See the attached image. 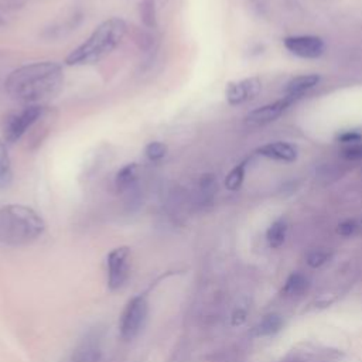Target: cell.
<instances>
[{
  "label": "cell",
  "instance_id": "1",
  "mask_svg": "<svg viewBox=\"0 0 362 362\" xmlns=\"http://www.w3.org/2000/svg\"><path fill=\"white\" fill-rule=\"evenodd\" d=\"M64 83L62 66L55 61H38L11 71L4 81L8 96L24 105H38L55 96Z\"/></svg>",
  "mask_w": 362,
  "mask_h": 362
},
{
  "label": "cell",
  "instance_id": "2",
  "mask_svg": "<svg viewBox=\"0 0 362 362\" xmlns=\"http://www.w3.org/2000/svg\"><path fill=\"white\" fill-rule=\"evenodd\" d=\"M127 24L120 17H110L98 24L89 37L75 47L66 57L68 66H83L99 62L123 41Z\"/></svg>",
  "mask_w": 362,
  "mask_h": 362
},
{
  "label": "cell",
  "instance_id": "3",
  "mask_svg": "<svg viewBox=\"0 0 362 362\" xmlns=\"http://www.w3.org/2000/svg\"><path fill=\"white\" fill-rule=\"evenodd\" d=\"M45 230L42 216L21 204L0 208V242L7 246H25L35 242Z\"/></svg>",
  "mask_w": 362,
  "mask_h": 362
},
{
  "label": "cell",
  "instance_id": "4",
  "mask_svg": "<svg viewBox=\"0 0 362 362\" xmlns=\"http://www.w3.org/2000/svg\"><path fill=\"white\" fill-rule=\"evenodd\" d=\"M41 105H27L21 109L7 112L1 119V133L7 144L17 143L25 132L33 127L44 115Z\"/></svg>",
  "mask_w": 362,
  "mask_h": 362
},
{
  "label": "cell",
  "instance_id": "5",
  "mask_svg": "<svg viewBox=\"0 0 362 362\" xmlns=\"http://www.w3.org/2000/svg\"><path fill=\"white\" fill-rule=\"evenodd\" d=\"M147 311L148 304L146 297L134 296L127 301L119 321V332L124 341H132L139 335L146 322Z\"/></svg>",
  "mask_w": 362,
  "mask_h": 362
},
{
  "label": "cell",
  "instance_id": "6",
  "mask_svg": "<svg viewBox=\"0 0 362 362\" xmlns=\"http://www.w3.org/2000/svg\"><path fill=\"white\" fill-rule=\"evenodd\" d=\"M129 257L130 249L119 246L109 252L106 257L107 266V286L110 290L120 288L129 277Z\"/></svg>",
  "mask_w": 362,
  "mask_h": 362
},
{
  "label": "cell",
  "instance_id": "7",
  "mask_svg": "<svg viewBox=\"0 0 362 362\" xmlns=\"http://www.w3.org/2000/svg\"><path fill=\"white\" fill-rule=\"evenodd\" d=\"M284 48L304 59H317L320 58L325 51V44L320 37L315 35H291L286 37L283 40Z\"/></svg>",
  "mask_w": 362,
  "mask_h": 362
},
{
  "label": "cell",
  "instance_id": "8",
  "mask_svg": "<svg viewBox=\"0 0 362 362\" xmlns=\"http://www.w3.org/2000/svg\"><path fill=\"white\" fill-rule=\"evenodd\" d=\"M262 90V81L257 76L229 82L225 88V98L230 106L242 105L256 98Z\"/></svg>",
  "mask_w": 362,
  "mask_h": 362
},
{
  "label": "cell",
  "instance_id": "9",
  "mask_svg": "<svg viewBox=\"0 0 362 362\" xmlns=\"http://www.w3.org/2000/svg\"><path fill=\"white\" fill-rule=\"evenodd\" d=\"M293 100H294L293 98L284 96L283 99L263 105V106L249 112L245 117V123L250 127H259V126H264L270 122H274L293 103Z\"/></svg>",
  "mask_w": 362,
  "mask_h": 362
},
{
  "label": "cell",
  "instance_id": "10",
  "mask_svg": "<svg viewBox=\"0 0 362 362\" xmlns=\"http://www.w3.org/2000/svg\"><path fill=\"white\" fill-rule=\"evenodd\" d=\"M257 153L267 158H273L283 163H293L297 160L298 156L297 147L287 141H273L263 144L257 148Z\"/></svg>",
  "mask_w": 362,
  "mask_h": 362
},
{
  "label": "cell",
  "instance_id": "11",
  "mask_svg": "<svg viewBox=\"0 0 362 362\" xmlns=\"http://www.w3.org/2000/svg\"><path fill=\"white\" fill-rule=\"evenodd\" d=\"M102 354L98 335L85 337L72 352V362H98Z\"/></svg>",
  "mask_w": 362,
  "mask_h": 362
},
{
  "label": "cell",
  "instance_id": "12",
  "mask_svg": "<svg viewBox=\"0 0 362 362\" xmlns=\"http://www.w3.org/2000/svg\"><path fill=\"white\" fill-rule=\"evenodd\" d=\"M139 165L136 163H126L115 174V187L119 192H129L137 187Z\"/></svg>",
  "mask_w": 362,
  "mask_h": 362
},
{
  "label": "cell",
  "instance_id": "13",
  "mask_svg": "<svg viewBox=\"0 0 362 362\" xmlns=\"http://www.w3.org/2000/svg\"><path fill=\"white\" fill-rule=\"evenodd\" d=\"M320 81H321V76L318 74L298 75V76L293 78L287 83V86H286V96L296 99V98L304 95L305 92H308L310 89H313L314 86H317Z\"/></svg>",
  "mask_w": 362,
  "mask_h": 362
},
{
  "label": "cell",
  "instance_id": "14",
  "mask_svg": "<svg viewBox=\"0 0 362 362\" xmlns=\"http://www.w3.org/2000/svg\"><path fill=\"white\" fill-rule=\"evenodd\" d=\"M216 178L214 174H202L198 180V199L199 202H208L216 192Z\"/></svg>",
  "mask_w": 362,
  "mask_h": 362
},
{
  "label": "cell",
  "instance_id": "15",
  "mask_svg": "<svg viewBox=\"0 0 362 362\" xmlns=\"http://www.w3.org/2000/svg\"><path fill=\"white\" fill-rule=\"evenodd\" d=\"M13 181L11 160L3 141H0V188H7Z\"/></svg>",
  "mask_w": 362,
  "mask_h": 362
},
{
  "label": "cell",
  "instance_id": "16",
  "mask_svg": "<svg viewBox=\"0 0 362 362\" xmlns=\"http://www.w3.org/2000/svg\"><path fill=\"white\" fill-rule=\"evenodd\" d=\"M286 233H287L286 222L283 219H277L269 226L266 232V239L272 247H279L283 245L286 239Z\"/></svg>",
  "mask_w": 362,
  "mask_h": 362
},
{
  "label": "cell",
  "instance_id": "17",
  "mask_svg": "<svg viewBox=\"0 0 362 362\" xmlns=\"http://www.w3.org/2000/svg\"><path fill=\"white\" fill-rule=\"evenodd\" d=\"M245 173H246V160L235 165L225 177V187L229 191H236L240 188L243 180H245Z\"/></svg>",
  "mask_w": 362,
  "mask_h": 362
},
{
  "label": "cell",
  "instance_id": "18",
  "mask_svg": "<svg viewBox=\"0 0 362 362\" xmlns=\"http://www.w3.org/2000/svg\"><path fill=\"white\" fill-rule=\"evenodd\" d=\"M281 325H283V320L279 314H269L256 327V334L272 335V334H276L281 328Z\"/></svg>",
  "mask_w": 362,
  "mask_h": 362
},
{
  "label": "cell",
  "instance_id": "19",
  "mask_svg": "<svg viewBox=\"0 0 362 362\" xmlns=\"http://www.w3.org/2000/svg\"><path fill=\"white\" fill-rule=\"evenodd\" d=\"M139 13H140V18H141L143 24L147 28H156L157 27V14H156V7H154L153 0L141 1L140 7H139Z\"/></svg>",
  "mask_w": 362,
  "mask_h": 362
},
{
  "label": "cell",
  "instance_id": "20",
  "mask_svg": "<svg viewBox=\"0 0 362 362\" xmlns=\"http://www.w3.org/2000/svg\"><path fill=\"white\" fill-rule=\"evenodd\" d=\"M167 153H168V147L163 141L154 140L147 143L144 147V156L150 161H161L167 156Z\"/></svg>",
  "mask_w": 362,
  "mask_h": 362
},
{
  "label": "cell",
  "instance_id": "21",
  "mask_svg": "<svg viewBox=\"0 0 362 362\" xmlns=\"http://www.w3.org/2000/svg\"><path fill=\"white\" fill-rule=\"evenodd\" d=\"M307 280L301 273H293L287 280L283 287V293L286 294H297L305 288Z\"/></svg>",
  "mask_w": 362,
  "mask_h": 362
},
{
  "label": "cell",
  "instance_id": "22",
  "mask_svg": "<svg viewBox=\"0 0 362 362\" xmlns=\"http://www.w3.org/2000/svg\"><path fill=\"white\" fill-rule=\"evenodd\" d=\"M331 252L327 250H314L307 256V264L313 269L321 267L324 263H327L331 259Z\"/></svg>",
  "mask_w": 362,
  "mask_h": 362
},
{
  "label": "cell",
  "instance_id": "23",
  "mask_svg": "<svg viewBox=\"0 0 362 362\" xmlns=\"http://www.w3.org/2000/svg\"><path fill=\"white\" fill-rule=\"evenodd\" d=\"M342 156L346 160H362V143H355V144H348L344 150H342Z\"/></svg>",
  "mask_w": 362,
  "mask_h": 362
},
{
  "label": "cell",
  "instance_id": "24",
  "mask_svg": "<svg viewBox=\"0 0 362 362\" xmlns=\"http://www.w3.org/2000/svg\"><path fill=\"white\" fill-rule=\"evenodd\" d=\"M338 140H341L345 144H355V143L362 141V136L355 132H346V133H342L341 136H338Z\"/></svg>",
  "mask_w": 362,
  "mask_h": 362
},
{
  "label": "cell",
  "instance_id": "25",
  "mask_svg": "<svg viewBox=\"0 0 362 362\" xmlns=\"http://www.w3.org/2000/svg\"><path fill=\"white\" fill-rule=\"evenodd\" d=\"M355 229H356V225H355L354 221H344V222L339 223L338 228H337L338 233L342 235V236H349V235H352V233L355 232Z\"/></svg>",
  "mask_w": 362,
  "mask_h": 362
},
{
  "label": "cell",
  "instance_id": "26",
  "mask_svg": "<svg viewBox=\"0 0 362 362\" xmlns=\"http://www.w3.org/2000/svg\"><path fill=\"white\" fill-rule=\"evenodd\" d=\"M246 315H247L246 310H243V308H236V310L233 311V314H232V320H230L232 325H235V327L242 325V324L246 321Z\"/></svg>",
  "mask_w": 362,
  "mask_h": 362
}]
</instances>
